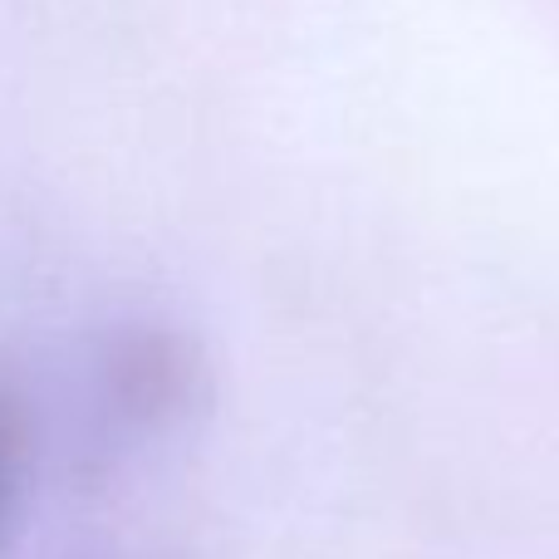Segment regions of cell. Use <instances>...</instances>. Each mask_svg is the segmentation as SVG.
Masks as SVG:
<instances>
[{
    "mask_svg": "<svg viewBox=\"0 0 559 559\" xmlns=\"http://www.w3.org/2000/svg\"><path fill=\"white\" fill-rule=\"evenodd\" d=\"M0 466H5V423H0Z\"/></svg>",
    "mask_w": 559,
    "mask_h": 559,
    "instance_id": "cell-1",
    "label": "cell"
}]
</instances>
